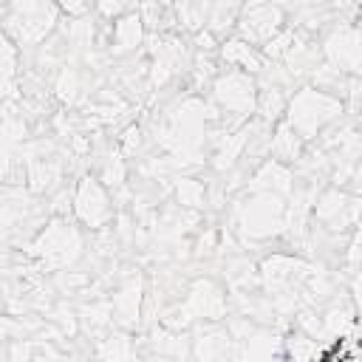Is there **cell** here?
Segmentation results:
<instances>
[{
	"mask_svg": "<svg viewBox=\"0 0 362 362\" xmlns=\"http://www.w3.org/2000/svg\"><path fill=\"white\" fill-rule=\"evenodd\" d=\"M76 204H79L76 209H79L82 221H88V223H93V226H96L102 218H107V206H105L102 189H99L96 184H90V181H85V184H82Z\"/></svg>",
	"mask_w": 362,
	"mask_h": 362,
	"instance_id": "cell-1",
	"label": "cell"
},
{
	"mask_svg": "<svg viewBox=\"0 0 362 362\" xmlns=\"http://www.w3.org/2000/svg\"><path fill=\"white\" fill-rule=\"evenodd\" d=\"M139 37H141V20H139V17H127V20L119 23V28H116L119 48H130V45H136Z\"/></svg>",
	"mask_w": 362,
	"mask_h": 362,
	"instance_id": "cell-2",
	"label": "cell"
},
{
	"mask_svg": "<svg viewBox=\"0 0 362 362\" xmlns=\"http://www.w3.org/2000/svg\"><path fill=\"white\" fill-rule=\"evenodd\" d=\"M223 54H226L229 59H240L246 68H249V65H252V68H257V57H255L252 51H246V45H243V42H229V48H226Z\"/></svg>",
	"mask_w": 362,
	"mask_h": 362,
	"instance_id": "cell-3",
	"label": "cell"
},
{
	"mask_svg": "<svg viewBox=\"0 0 362 362\" xmlns=\"http://www.w3.org/2000/svg\"><path fill=\"white\" fill-rule=\"evenodd\" d=\"M59 3H62V6L68 8V11H74V14L85 11V3H82V0H59Z\"/></svg>",
	"mask_w": 362,
	"mask_h": 362,
	"instance_id": "cell-4",
	"label": "cell"
}]
</instances>
